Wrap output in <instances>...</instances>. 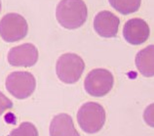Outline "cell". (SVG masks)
Listing matches in <instances>:
<instances>
[{"label": "cell", "mask_w": 154, "mask_h": 136, "mask_svg": "<svg viewBox=\"0 0 154 136\" xmlns=\"http://www.w3.org/2000/svg\"><path fill=\"white\" fill-rule=\"evenodd\" d=\"M112 8L122 15L135 13L140 9L141 0H108Z\"/></svg>", "instance_id": "cell-12"}, {"label": "cell", "mask_w": 154, "mask_h": 136, "mask_svg": "<svg viewBox=\"0 0 154 136\" xmlns=\"http://www.w3.org/2000/svg\"><path fill=\"white\" fill-rule=\"evenodd\" d=\"M6 89L17 99L28 98L34 92L36 80L28 72H13L6 77Z\"/></svg>", "instance_id": "cell-6"}, {"label": "cell", "mask_w": 154, "mask_h": 136, "mask_svg": "<svg viewBox=\"0 0 154 136\" xmlns=\"http://www.w3.org/2000/svg\"><path fill=\"white\" fill-rule=\"evenodd\" d=\"M50 136H80L75 129L72 118L67 114H59L53 118L49 128Z\"/></svg>", "instance_id": "cell-10"}, {"label": "cell", "mask_w": 154, "mask_h": 136, "mask_svg": "<svg viewBox=\"0 0 154 136\" xmlns=\"http://www.w3.org/2000/svg\"><path fill=\"white\" fill-rule=\"evenodd\" d=\"M119 26V18L106 10L100 11L94 19V30L102 37H114L118 32Z\"/></svg>", "instance_id": "cell-9"}, {"label": "cell", "mask_w": 154, "mask_h": 136, "mask_svg": "<svg viewBox=\"0 0 154 136\" xmlns=\"http://www.w3.org/2000/svg\"><path fill=\"white\" fill-rule=\"evenodd\" d=\"M28 26L26 19L17 13H9L0 20V36L6 42H16L25 38Z\"/></svg>", "instance_id": "cell-5"}, {"label": "cell", "mask_w": 154, "mask_h": 136, "mask_svg": "<svg viewBox=\"0 0 154 136\" xmlns=\"http://www.w3.org/2000/svg\"><path fill=\"white\" fill-rule=\"evenodd\" d=\"M154 46L148 45L136 55L137 69L143 76L152 77L154 75Z\"/></svg>", "instance_id": "cell-11"}, {"label": "cell", "mask_w": 154, "mask_h": 136, "mask_svg": "<svg viewBox=\"0 0 154 136\" xmlns=\"http://www.w3.org/2000/svg\"><path fill=\"white\" fill-rule=\"evenodd\" d=\"M0 11H1V0H0Z\"/></svg>", "instance_id": "cell-16"}, {"label": "cell", "mask_w": 154, "mask_h": 136, "mask_svg": "<svg viewBox=\"0 0 154 136\" xmlns=\"http://www.w3.org/2000/svg\"><path fill=\"white\" fill-rule=\"evenodd\" d=\"M85 69V63L80 56L74 53H66L60 57L56 64V73L60 81L66 84L75 83Z\"/></svg>", "instance_id": "cell-3"}, {"label": "cell", "mask_w": 154, "mask_h": 136, "mask_svg": "<svg viewBox=\"0 0 154 136\" xmlns=\"http://www.w3.org/2000/svg\"><path fill=\"white\" fill-rule=\"evenodd\" d=\"M150 30L147 23L140 18L130 19L123 28V36L128 43L132 45H140L149 37Z\"/></svg>", "instance_id": "cell-8"}, {"label": "cell", "mask_w": 154, "mask_h": 136, "mask_svg": "<svg viewBox=\"0 0 154 136\" xmlns=\"http://www.w3.org/2000/svg\"><path fill=\"white\" fill-rule=\"evenodd\" d=\"M113 84H114V77L108 70L94 69L85 78L84 88L89 95L103 97L110 92Z\"/></svg>", "instance_id": "cell-4"}, {"label": "cell", "mask_w": 154, "mask_h": 136, "mask_svg": "<svg viewBox=\"0 0 154 136\" xmlns=\"http://www.w3.org/2000/svg\"><path fill=\"white\" fill-rule=\"evenodd\" d=\"M144 121L150 126H153V104L149 105L144 111Z\"/></svg>", "instance_id": "cell-15"}, {"label": "cell", "mask_w": 154, "mask_h": 136, "mask_svg": "<svg viewBox=\"0 0 154 136\" xmlns=\"http://www.w3.org/2000/svg\"><path fill=\"white\" fill-rule=\"evenodd\" d=\"M56 18L64 28H78L88 18L86 3L83 0H60L56 9Z\"/></svg>", "instance_id": "cell-1"}, {"label": "cell", "mask_w": 154, "mask_h": 136, "mask_svg": "<svg viewBox=\"0 0 154 136\" xmlns=\"http://www.w3.org/2000/svg\"><path fill=\"white\" fill-rule=\"evenodd\" d=\"M12 108H13V103H12V101L0 91V116L3 115L6 111Z\"/></svg>", "instance_id": "cell-14"}, {"label": "cell", "mask_w": 154, "mask_h": 136, "mask_svg": "<svg viewBox=\"0 0 154 136\" xmlns=\"http://www.w3.org/2000/svg\"><path fill=\"white\" fill-rule=\"evenodd\" d=\"M77 121L84 132H99L105 122V111L102 105L95 102L85 103L77 113Z\"/></svg>", "instance_id": "cell-2"}, {"label": "cell", "mask_w": 154, "mask_h": 136, "mask_svg": "<svg viewBox=\"0 0 154 136\" xmlns=\"http://www.w3.org/2000/svg\"><path fill=\"white\" fill-rule=\"evenodd\" d=\"M9 136H38V131L33 123L25 121L18 128L12 130Z\"/></svg>", "instance_id": "cell-13"}, {"label": "cell", "mask_w": 154, "mask_h": 136, "mask_svg": "<svg viewBox=\"0 0 154 136\" xmlns=\"http://www.w3.org/2000/svg\"><path fill=\"white\" fill-rule=\"evenodd\" d=\"M7 60L14 67H31L38 61V50L33 44L23 43L12 47L8 52Z\"/></svg>", "instance_id": "cell-7"}]
</instances>
